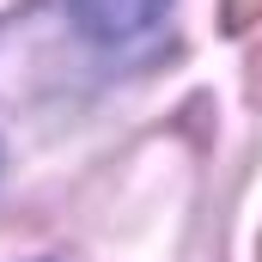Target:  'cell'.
Masks as SVG:
<instances>
[{"label":"cell","mask_w":262,"mask_h":262,"mask_svg":"<svg viewBox=\"0 0 262 262\" xmlns=\"http://www.w3.org/2000/svg\"><path fill=\"white\" fill-rule=\"evenodd\" d=\"M171 0H73V25L104 43V49H134L165 25Z\"/></svg>","instance_id":"6da1fadb"},{"label":"cell","mask_w":262,"mask_h":262,"mask_svg":"<svg viewBox=\"0 0 262 262\" xmlns=\"http://www.w3.org/2000/svg\"><path fill=\"white\" fill-rule=\"evenodd\" d=\"M220 18H226V31H250V25L262 18V0H226Z\"/></svg>","instance_id":"7a4b0ae2"},{"label":"cell","mask_w":262,"mask_h":262,"mask_svg":"<svg viewBox=\"0 0 262 262\" xmlns=\"http://www.w3.org/2000/svg\"><path fill=\"white\" fill-rule=\"evenodd\" d=\"M256 262H262V244H256Z\"/></svg>","instance_id":"3957f363"}]
</instances>
